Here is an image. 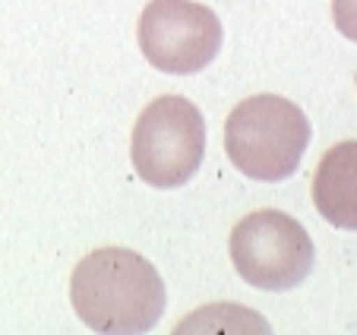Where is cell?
<instances>
[{"label":"cell","mask_w":357,"mask_h":335,"mask_svg":"<svg viewBox=\"0 0 357 335\" xmlns=\"http://www.w3.org/2000/svg\"><path fill=\"white\" fill-rule=\"evenodd\" d=\"M70 301L95 332L139 335L162 320L168 291L146 256L127 247H101L76 262Z\"/></svg>","instance_id":"6da1fadb"},{"label":"cell","mask_w":357,"mask_h":335,"mask_svg":"<svg viewBox=\"0 0 357 335\" xmlns=\"http://www.w3.org/2000/svg\"><path fill=\"white\" fill-rule=\"evenodd\" d=\"M310 136V121L294 101L253 95L225 121V152L241 174L275 184L297 171Z\"/></svg>","instance_id":"7a4b0ae2"},{"label":"cell","mask_w":357,"mask_h":335,"mask_svg":"<svg viewBox=\"0 0 357 335\" xmlns=\"http://www.w3.org/2000/svg\"><path fill=\"white\" fill-rule=\"evenodd\" d=\"M206 155V117L183 95H162L136 117L130 158L136 174L158 190L183 187Z\"/></svg>","instance_id":"3957f363"},{"label":"cell","mask_w":357,"mask_h":335,"mask_svg":"<svg viewBox=\"0 0 357 335\" xmlns=\"http://www.w3.org/2000/svg\"><path fill=\"white\" fill-rule=\"evenodd\" d=\"M317 250L297 218L278 209H259L231 231V262L259 291H291L313 272Z\"/></svg>","instance_id":"277c9868"},{"label":"cell","mask_w":357,"mask_h":335,"mask_svg":"<svg viewBox=\"0 0 357 335\" xmlns=\"http://www.w3.org/2000/svg\"><path fill=\"white\" fill-rule=\"evenodd\" d=\"M139 47L162 73H199L222 51V22L193 0H152L139 16Z\"/></svg>","instance_id":"5b68a950"},{"label":"cell","mask_w":357,"mask_h":335,"mask_svg":"<svg viewBox=\"0 0 357 335\" xmlns=\"http://www.w3.org/2000/svg\"><path fill=\"white\" fill-rule=\"evenodd\" d=\"M313 206L329 225L357 231V140L338 142L319 158L313 174Z\"/></svg>","instance_id":"8992f818"},{"label":"cell","mask_w":357,"mask_h":335,"mask_svg":"<svg viewBox=\"0 0 357 335\" xmlns=\"http://www.w3.org/2000/svg\"><path fill=\"white\" fill-rule=\"evenodd\" d=\"M332 22L344 38L357 41V0H332Z\"/></svg>","instance_id":"52a82bcc"}]
</instances>
